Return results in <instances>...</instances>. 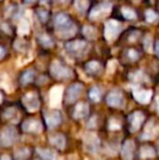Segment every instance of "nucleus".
Wrapping results in <instances>:
<instances>
[{"label":"nucleus","mask_w":159,"mask_h":160,"mask_svg":"<svg viewBox=\"0 0 159 160\" xmlns=\"http://www.w3.org/2000/svg\"><path fill=\"white\" fill-rule=\"evenodd\" d=\"M17 137V131L13 127H6L0 132V145L10 146Z\"/></svg>","instance_id":"nucleus-1"},{"label":"nucleus","mask_w":159,"mask_h":160,"mask_svg":"<svg viewBox=\"0 0 159 160\" xmlns=\"http://www.w3.org/2000/svg\"><path fill=\"white\" fill-rule=\"evenodd\" d=\"M51 74L56 78H68L71 75V71L59 61H55L51 64Z\"/></svg>","instance_id":"nucleus-2"},{"label":"nucleus","mask_w":159,"mask_h":160,"mask_svg":"<svg viewBox=\"0 0 159 160\" xmlns=\"http://www.w3.org/2000/svg\"><path fill=\"white\" fill-rule=\"evenodd\" d=\"M23 103L28 111H36L39 108V99H38L37 94L28 93L27 95L24 96Z\"/></svg>","instance_id":"nucleus-3"},{"label":"nucleus","mask_w":159,"mask_h":160,"mask_svg":"<svg viewBox=\"0 0 159 160\" xmlns=\"http://www.w3.org/2000/svg\"><path fill=\"white\" fill-rule=\"evenodd\" d=\"M107 103L111 107L120 108L124 103V99H123V95L120 91H112L109 93L107 96Z\"/></svg>","instance_id":"nucleus-4"},{"label":"nucleus","mask_w":159,"mask_h":160,"mask_svg":"<svg viewBox=\"0 0 159 160\" xmlns=\"http://www.w3.org/2000/svg\"><path fill=\"white\" fill-rule=\"evenodd\" d=\"M121 30V26L117 22L115 21H109L105 25V35H106L107 39L112 40L113 38L117 37V35L119 34Z\"/></svg>","instance_id":"nucleus-5"},{"label":"nucleus","mask_w":159,"mask_h":160,"mask_svg":"<svg viewBox=\"0 0 159 160\" xmlns=\"http://www.w3.org/2000/svg\"><path fill=\"white\" fill-rule=\"evenodd\" d=\"M45 120H46V124L49 128H56L61 122V113L59 111H56V110L48 111L45 114Z\"/></svg>","instance_id":"nucleus-6"},{"label":"nucleus","mask_w":159,"mask_h":160,"mask_svg":"<svg viewBox=\"0 0 159 160\" xmlns=\"http://www.w3.org/2000/svg\"><path fill=\"white\" fill-rule=\"evenodd\" d=\"M82 91H83V86L81 84L75 83V84L71 85L68 89V93H67V99H66L67 102H69V103L74 102V101L80 97Z\"/></svg>","instance_id":"nucleus-7"},{"label":"nucleus","mask_w":159,"mask_h":160,"mask_svg":"<svg viewBox=\"0 0 159 160\" xmlns=\"http://www.w3.org/2000/svg\"><path fill=\"white\" fill-rule=\"evenodd\" d=\"M86 47H87V44L85 42H83V40H75V42H71L67 45V49H68L71 53L77 55V56L84 52Z\"/></svg>","instance_id":"nucleus-8"},{"label":"nucleus","mask_w":159,"mask_h":160,"mask_svg":"<svg viewBox=\"0 0 159 160\" xmlns=\"http://www.w3.org/2000/svg\"><path fill=\"white\" fill-rule=\"evenodd\" d=\"M22 128L24 132L27 133H39L42 132V124L39 121L35 120V119H28L24 122Z\"/></svg>","instance_id":"nucleus-9"},{"label":"nucleus","mask_w":159,"mask_h":160,"mask_svg":"<svg viewBox=\"0 0 159 160\" xmlns=\"http://www.w3.org/2000/svg\"><path fill=\"white\" fill-rule=\"evenodd\" d=\"M129 121H130V124H131V131L136 132V131L141 128V124H142L143 121H144V114H143L142 112L136 111L130 116Z\"/></svg>","instance_id":"nucleus-10"},{"label":"nucleus","mask_w":159,"mask_h":160,"mask_svg":"<svg viewBox=\"0 0 159 160\" xmlns=\"http://www.w3.org/2000/svg\"><path fill=\"white\" fill-rule=\"evenodd\" d=\"M134 145L133 141H127L122 146V150H121V155H122V158L124 160H132L133 159L134 155Z\"/></svg>","instance_id":"nucleus-11"},{"label":"nucleus","mask_w":159,"mask_h":160,"mask_svg":"<svg viewBox=\"0 0 159 160\" xmlns=\"http://www.w3.org/2000/svg\"><path fill=\"white\" fill-rule=\"evenodd\" d=\"M55 24L60 31L64 30V28H70L71 25H73L70 21V18L67 14H58L57 17L55 18Z\"/></svg>","instance_id":"nucleus-12"},{"label":"nucleus","mask_w":159,"mask_h":160,"mask_svg":"<svg viewBox=\"0 0 159 160\" xmlns=\"http://www.w3.org/2000/svg\"><path fill=\"white\" fill-rule=\"evenodd\" d=\"M84 142H85V147H86L87 152H94V150H96L98 147V144H99L98 137L96 136L95 134L86 135Z\"/></svg>","instance_id":"nucleus-13"},{"label":"nucleus","mask_w":159,"mask_h":160,"mask_svg":"<svg viewBox=\"0 0 159 160\" xmlns=\"http://www.w3.org/2000/svg\"><path fill=\"white\" fill-rule=\"evenodd\" d=\"M62 98V88L59 86L53 87L50 92V105L52 107H57L60 105Z\"/></svg>","instance_id":"nucleus-14"},{"label":"nucleus","mask_w":159,"mask_h":160,"mask_svg":"<svg viewBox=\"0 0 159 160\" xmlns=\"http://www.w3.org/2000/svg\"><path fill=\"white\" fill-rule=\"evenodd\" d=\"M134 97L135 99L141 103H147L149 102L152 98V92L146 91V89H138V91H134Z\"/></svg>","instance_id":"nucleus-15"},{"label":"nucleus","mask_w":159,"mask_h":160,"mask_svg":"<svg viewBox=\"0 0 159 160\" xmlns=\"http://www.w3.org/2000/svg\"><path fill=\"white\" fill-rule=\"evenodd\" d=\"M89 109H88V105L85 102H80L77 107L74 108V111H73V116L77 119H82L84 117L87 116Z\"/></svg>","instance_id":"nucleus-16"},{"label":"nucleus","mask_w":159,"mask_h":160,"mask_svg":"<svg viewBox=\"0 0 159 160\" xmlns=\"http://www.w3.org/2000/svg\"><path fill=\"white\" fill-rule=\"evenodd\" d=\"M110 7L108 4H102V6H98L96 9H94L91 12V18L92 19H95V18H100L102 17V14L106 12H108Z\"/></svg>","instance_id":"nucleus-17"},{"label":"nucleus","mask_w":159,"mask_h":160,"mask_svg":"<svg viewBox=\"0 0 159 160\" xmlns=\"http://www.w3.org/2000/svg\"><path fill=\"white\" fill-rule=\"evenodd\" d=\"M50 142L53 146H56L59 149H62L64 147V145H66V139H64V137L61 134H56L53 136H51Z\"/></svg>","instance_id":"nucleus-18"},{"label":"nucleus","mask_w":159,"mask_h":160,"mask_svg":"<svg viewBox=\"0 0 159 160\" xmlns=\"http://www.w3.org/2000/svg\"><path fill=\"white\" fill-rule=\"evenodd\" d=\"M156 155L155 150H154L153 147L151 146H143L141 148V152H140V157L143 159H147V158H154Z\"/></svg>","instance_id":"nucleus-19"},{"label":"nucleus","mask_w":159,"mask_h":160,"mask_svg":"<svg viewBox=\"0 0 159 160\" xmlns=\"http://www.w3.org/2000/svg\"><path fill=\"white\" fill-rule=\"evenodd\" d=\"M100 70H102V65L97 61H91L86 64V71L89 74H97L100 72Z\"/></svg>","instance_id":"nucleus-20"},{"label":"nucleus","mask_w":159,"mask_h":160,"mask_svg":"<svg viewBox=\"0 0 159 160\" xmlns=\"http://www.w3.org/2000/svg\"><path fill=\"white\" fill-rule=\"evenodd\" d=\"M38 155L42 157L44 160H56L57 156H56L55 152H52L51 150H48V149H39L37 150Z\"/></svg>","instance_id":"nucleus-21"},{"label":"nucleus","mask_w":159,"mask_h":160,"mask_svg":"<svg viewBox=\"0 0 159 160\" xmlns=\"http://www.w3.org/2000/svg\"><path fill=\"white\" fill-rule=\"evenodd\" d=\"M156 135V127L154 124H152V123H148V125L145 128V132L144 134H143V137L144 138H154Z\"/></svg>","instance_id":"nucleus-22"},{"label":"nucleus","mask_w":159,"mask_h":160,"mask_svg":"<svg viewBox=\"0 0 159 160\" xmlns=\"http://www.w3.org/2000/svg\"><path fill=\"white\" fill-rule=\"evenodd\" d=\"M4 116H6L7 120H9L11 123H15L20 118V117L17 116V110H14V109H8L6 111V113H4Z\"/></svg>","instance_id":"nucleus-23"},{"label":"nucleus","mask_w":159,"mask_h":160,"mask_svg":"<svg viewBox=\"0 0 159 160\" xmlns=\"http://www.w3.org/2000/svg\"><path fill=\"white\" fill-rule=\"evenodd\" d=\"M34 76H35V74H34V72L32 71V70H28V71H26L25 73L22 75V78H21V83L23 85H26V84H28V83H31L33 80H34Z\"/></svg>","instance_id":"nucleus-24"},{"label":"nucleus","mask_w":159,"mask_h":160,"mask_svg":"<svg viewBox=\"0 0 159 160\" xmlns=\"http://www.w3.org/2000/svg\"><path fill=\"white\" fill-rule=\"evenodd\" d=\"M100 97H102V92H100L99 88L97 87H94L89 91V98L93 101H99Z\"/></svg>","instance_id":"nucleus-25"},{"label":"nucleus","mask_w":159,"mask_h":160,"mask_svg":"<svg viewBox=\"0 0 159 160\" xmlns=\"http://www.w3.org/2000/svg\"><path fill=\"white\" fill-rule=\"evenodd\" d=\"M28 154H30V152H28V149H26V148L19 149L15 152V158L17 160H25L28 157Z\"/></svg>","instance_id":"nucleus-26"},{"label":"nucleus","mask_w":159,"mask_h":160,"mask_svg":"<svg viewBox=\"0 0 159 160\" xmlns=\"http://www.w3.org/2000/svg\"><path fill=\"white\" fill-rule=\"evenodd\" d=\"M77 6L79 11L85 13L88 9V0H77Z\"/></svg>","instance_id":"nucleus-27"},{"label":"nucleus","mask_w":159,"mask_h":160,"mask_svg":"<svg viewBox=\"0 0 159 160\" xmlns=\"http://www.w3.org/2000/svg\"><path fill=\"white\" fill-rule=\"evenodd\" d=\"M122 13H123V15H124V18H127V19H134V18H135V13L129 8L122 9Z\"/></svg>","instance_id":"nucleus-28"},{"label":"nucleus","mask_w":159,"mask_h":160,"mask_svg":"<svg viewBox=\"0 0 159 160\" xmlns=\"http://www.w3.org/2000/svg\"><path fill=\"white\" fill-rule=\"evenodd\" d=\"M146 18H147V21L148 22H154V21H156L157 20V14H156L154 11H152V10H149V11H147V13H146Z\"/></svg>","instance_id":"nucleus-29"},{"label":"nucleus","mask_w":159,"mask_h":160,"mask_svg":"<svg viewBox=\"0 0 159 160\" xmlns=\"http://www.w3.org/2000/svg\"><path fill=\"white\" fill-rule=\"evenodd\" d=\"M109 128L111 130H117V128H120V122H118L116 119H112V120L109 122Z\"/></svg>","instance_id":"nucleus-30"},{"label":"nucleus","mask_w":159,"mask_h":160,"mask_svg":"<svg viewBox=\"0 0 159 160\" xmlns=\"http://www.w3.org/2000/svg\"><path fill=\"white\" fill-rule=\"evenodd\" d=\"M129 57L131 58L132 60H136L138 58V53L136 52L135 50H133V49H131V50H129Z\"/></svg>","instance_id":"nucleus-31"},{"label":"nucleus","mask_w":159,"mask_h":160,"mask_svg":"<svg viewBox=\"0 0 159 160\" xmlns=\"http://www.w3.org/2000/svg\"><path fill=\"white\" fill-rule=\"evenodd\" d=\"M155 50H156V53H157V56L159 57V40L155 44Z\"/></svg>","instance_id":"nucleus-32"},{"label":"nucleus","mask_w":159,"mask_h":160,"mask_svg":"<svg viewBox=\"0 0 159 160\" xmlns=\"http://www.w3.org/2000/svg\"><path fill=\"white\" fill-rule=\"evenodd\" d=\"M4 56V49L2 47H0V59H2Z\"/></svg>","instance_id":"nucleus-33"},{"label":"nucleus","mask_w":159,"mask_h":160,"mask_svg":"<svg viewBox=\"0 0 159 160\" xmlns=\"http://www.w3.org/2000/svg\"><path fill=\"white\" fill-rule=\"evenodd\" d=\"M0 160H10V158H9L8 156H2L1 158H0Z\"/></svg>","instance_id":"nucleus-34"},{"label":"nucleus","mask_w":159,"mask_h":160,"mask_svg":"<svg viewBox=\"0 0 159 160\" xmlns=\"http://www.w3.org/2000/svg\"><path fill=\"white\" fill-rule=\"evenodd\" d=\"M60 3H67V2H69V0H59Z\"/></svg>","instance_id":"nucleus-35"},{"label":"nucleus","mask_w":159,"mask_h":160,"mask_svg":"<svg viewBox=\"0 0 159 160\" xmlns=\"http://www.w3.org/2000/svg\"><path fill=\"white\" fill-rule=\"evenodd\" d=\"M26 2H28V3H32V2H34L35 0H25Z\"/></svg>","instance_id":"nucleus-36"},{"label":"nucleus","mask_w":159,"mask_h":160,"mask_svg":"<svg viewBox=\"0 0 159 160\" xmlns=\"http://www.w3.org/2000/svg\"><path fill=\"white\" fill-rule=\"evenodd\" d=\"M2 101V96H1V94H0V102Z\"/></svg>","instance_id":"nucleus-37"}]
</instances>
